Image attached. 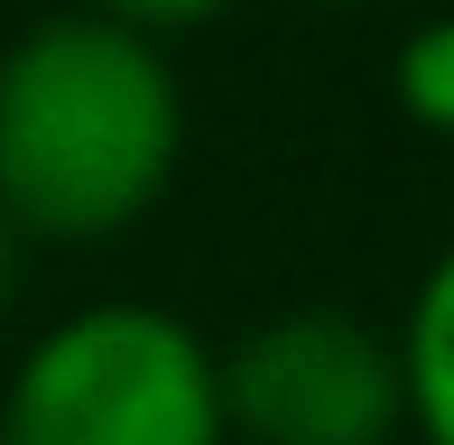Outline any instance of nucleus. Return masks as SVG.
Instances as JSON below:
<instances>
[{
    "label": "nucleus",
    "mask_w": 454,
    "mask_h": 445,
    "mask_svg": "<svg viewBox=\"0 0 454 445\" xmlns=\"http://www.w3.org/2000/svg\"><path fill=\"white\" fill-rule=\"evenodd\" d=\"M399 103L427 130H454V19H436V28H418L399 47Z\"/></svg>",
    "instance_id": "5"
},
{
    "label": "nucleus",
    "mask_w": 454,
    "mask_h": 445,
    "mask_svg": "<svg viewBox=\"0 0 454 445\" xmlns=\"http://www.w3.org/2000/svg\"><path fill=\"white\" fill-rule=\"evenodd\" d=\"M19 251H28V241H19V222L0 214V307H10V288H19Z\"/></svg>",
    "instance_id": "7"
},
{
    "label": "nucleus",
    "mask_w": 454,
    "mask_h": 445,
    "mask_svg": "<svg viewBox=\"0 0 454 445\" xmlns=\"http://www.w3.org/2000/svg\"><path fill=\"white\" fill-rule=\"evenodd\" d=\"M0 445H232L214 353L158 307H84L28 343Z\"/></svg>",
    "instance_id": "2"
},
{
    "label": "nucleus",
    "mask_w": 454,
    "mask_h": 445,
    "mask_svg": "<svg viewBox=\"0 0 454 445\" xmlns=\"http://www.w3.org/2000/svg\"><path fill=\"white\" fill-rule=\"evenodd\" d=\"M214 390L223 436L251 445H389L408 427L399 343L334 307L270 316L232 353H214Z\"/></svg>",
    "instance_id": "3"
},
{
    "label": "nucleus",
    "mask_w": 454,
    "mask_h": 445,
    "mask_svg": "<svg viewBox=\"0 0 454 445\" xmlns=\"http://www.w3.org/2000/svg\"><path fill=\"white\" fill-rule=\"evenodd\" d=\"M185 103L158 37L121 19H47L0 56V214L19 241H102L168 195Z\"/></svg>",
    "instance_id": "1"
},
{
    "label": "nucleus",
    "mask_w": 454,
    "mask_h": 445,
    "mask_svg": "<svg viewBox=\"0 0 454 445\" xmlns=\"http://www.w3.org/2000/svg\"><path fill=\"white\" fill-rule=\"evenodd\" d=\"M399 380H408V427H418L427 445H454V251L427 269L418 307H408Z\"/></svg>",
    "instance_id": "4"
},
{
    "label": "nucleus",
    "mask_w": 454,
    "mask_h": 445,
    "mask_svg": "<svg viewBox=\"0 0 454 445\" xmlns=\"http://www.w3.org/2000/svg\"><path fill=\"white\" fill-rule=\"evenodd\" d=\"M102 19H121V28L158 37V28H204V19H223L232 0H93Z\"/></svg>",
    "instance_id": "6"
},
{
    "label": "nucleus",
    "mask_w": 454,
    "mask_h": 445,
    "mask_svg": "<svg viewBox=\"0 0 454 445\" xmlns=\"http://www.w3.org/2000/svg\"><path fill=\"white\" fill-rule=\"evenodd\" d=\"M325 10H362V0H325Z\"/></svg>",
    "instance_id": "8"
}]
</instances>
